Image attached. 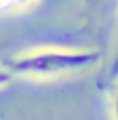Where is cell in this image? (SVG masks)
Segmentation results:
<instances>
[{"label":"cell","mask_w":118,"mask_h":120,"mask_svg":"<svg viewBox=\"0 0 118 120\" xmlns=\"http://www.w3.org/2000/svg\"><path fill=\"white\" fill-rule=\"evenodd\" d=\"M110 112H112V119L118 120V75H115L110 93Z\"/></svg>","instance_id":"obj_3"},{"label":"cell","mask_w":118,"mask_h":120,"mask_svg":"<svg viewBox=\"0 0 118 120\" xmlns=\"http://www.w3.org/2000/svg\"><path fill=\"white\" fill-rule=\"evenodd\" d=\"M36 2L37 0H0V15L2 13H11V11L24 10V8L31 7Z\"/></svg>","instance_id":"obj_2"},{"label":"cell","mask_w":118,"mask_h":120,"mask_svg":"<svg viewBox=\"0 0 118 120\" xmlns=\"http://www.w3.org/2000/svg\"><path fill=\"white\" fill-rule=\"evenodd\" d=\"M100 59L102 52L97 49L40 45L16 54L5 67L13 78L57 80L94 70Z\"/></svg>","instance_id":"obj_1"},{"label":"cell","mask_w":118,"mask_h":120,"mask_svg":"<svg viewBox=\"0 0 118 120\" xmlns=\"http://www.w3.org/2000/svg\"><path fill=\"white\" fill-rule=\"evenodd\" d=\"M13 80V75L10 73V70L7 67H0V89L7 88Z\"/></svg>","instance_id":"obj_4"},{"label":"cell","mask_w":118,"mask_h":120,"mask_svg":"<svg viewBox=\"0 0 118 120\" xmlns=\"http://www.w3.org/2000/svg\"><path fill=\"white\" fill-rule=\"evenodd\" d=\"M112 76L118 75V47H117V52H115V59H113V63H112V70H110Z\"/></svg>","instance_id":"obj_5"}]
</instances>
